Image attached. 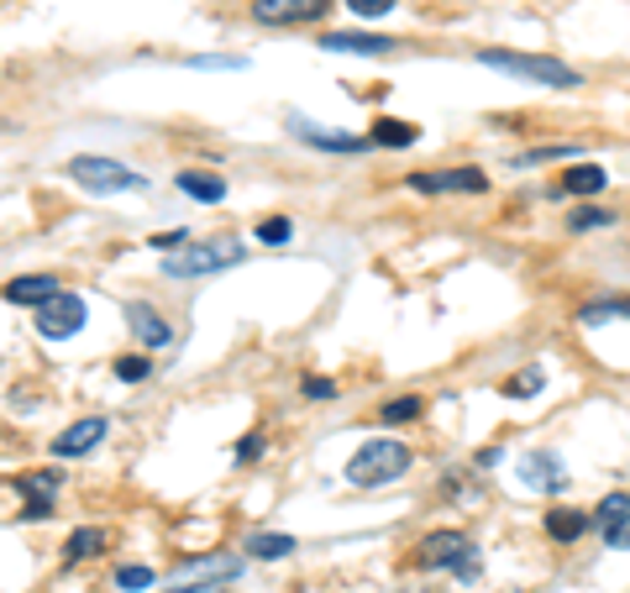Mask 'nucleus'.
I'll use <instances>...</instances> for the list:
<instances>
[{
    "label": "nucleus",
    "instance_id": "obj_34",
    "mask_svg": "<svg viewBox=\"0 0 630 593\" xmlns=\"http://www.w3.org/2000/svg\"><path fill=\"white\" fill-rule=\"evenodd\" d=\"M604 541H610L614 552H630V514L620 520V525H610V531H604Z\"/></svg>",
    "mask_w": 630,
    "mask_h": 593
},
{
    "label": "nucleus",
    "instance_id": "obj_25",
    "mask_svg": "<svg viewBox=\"0 0 630 593\" xmlns=\"http://www.w3.org/2000/svg\"><path fill=\"white\" fill-rule=\"evenodd\" d=\"M620 221V211H599V205H589V211H572L568 216V232H599V226H614Z\"/></svg>",
    "mask_w": 630,
    "mask_h": 593
},
{
    "label": "nucleus",
    "instance_id": "obj_35",
    "mask_svg": "<svg viewBox=\"0 0 630 593\" xmlns=\"http://www.w3.org/2000/svg\"><path fill=\"white\" fill-rule=\"evenodd\" d=\"M190 69H242V59H211V53H205V59H190Z\"/></svg>",
    "mask_w": 630,
    "mask_h": 593
},
{
    "label": "nucleus",
    "instance_id": "obj_13",
    "mask_svg": "<svg viewBox=\"0 0 630 593\" xmlns=\"http://www.w3.org/2000/svg\"><path fill=\"white\" fill-rule=\"evenodd\" d=\"M126 326H132V337H138L148 352H158V347H169V341H174L169 320L158 316L153 305H142V299H126Z\"/></svg>",
    "mask_w": 630,
    "mask_h": 593
},
{
    "label": "nucleus",
    "instance_id": "obj_20",
    "mask_svg": "<svg viewBox=\"0 0 630 593\" xmlns=\"http://www.w3.org/2000/svg\"><path fill=\"white\" fill-rule=\"evenodd\" d=\"M583 326H604V320H630V295H610V299H589L578 310Z\"/></svg>",
    "mask_w": 630,
    "mask_h": 593
},
{
    "label": "nucleus",
    "instance_id": "obj_4",
    "mask_svg": "<svg viewBox=\"0 0 630 593\" xmlns=\"http://www.w3.org/2000/svg\"><path fill=\"white\" fill-rule=\"evenodd\" d=\"M242 263V247L232 237H216V242H184L179 253L163 257V274L169 278H205V274H221V268H236Z\"/></svg>",
    "mask_w": 630,
    "mask_h": 593
},
{
    "label": "nucleus",
    "instance_id": "obj_8",
    "mask_svg": "<svg viewBox=\"0 0 630 593\" xmlns=\"http://www.w3.org/2000/svg\"><path fill=\"white\" fill-rule=\"evenodd\" d=\"M105 431H111V420H105V416L74 420V426H63V431L53 436V457H59V462H74V457L95 452L100 441H105Z\"/></svg>",
    "mask_w": 630,
    "mask_h": 593
},
{
    "label": "nucleus",
    "instance_id": "obj_27",
    "mask_svg": "<svg viewBox=\"0 0 630 593\" xmlns=\"http://www.w3.org/2000/svg\"><path fill=\"white\" fill-rule=\"evenodd\" d=\"M158 577H153V568H142V562H132V568H116V589L121 593H148Z\"/></svg>",
    "mask_w": 630,
    "mask_h": 593
},
{
    "label": "nucleus",
    "instance_id": "obj_9",
    "mask_svg": "<svg viewBox=\"0 0 630 593\" xmlns=\"http://www.w3.org/2000/svg\"><path fill=\"white\" fill-rule=\"evenodd\" d=\"M410 184L420 195H484L489 174L484 168H441V174H415Z\"/></svg>",
    "mask_w": 630,
    "mask_h": 593
},
{
    "label": "nucleus",
    "instance_id": "obj_1",
    "mask_svg": "<svg viewBox=\"0 0 630 593\" xmlns=\"http://www.w3.org/2000/svg\"><path fill=\"white\" fill-rule=\"evenodd\" d=\"M478 63H489V69L510 74V80L541 84V90H578L583 84L578 69H568L562 59H547V53H505V48H489V53H478Z\"/></svg>",
    "mask_w": 630,
    "mask_h": 593
},
{
    "label": "nucleus",
    "instance_id": "obj_12",
    "mask_svg": "<svg viewBox=\"0 0 630 593\" xmlns=\"http://www.w3.org/2000/svg\"><path fill=\"white\" fill-rule=\"evenodd\" d=\"M315 48H326V53H363V59H384V53H394L399 42L378 38V32H321Z\"/></svg>",
    "mask_w": 630,
    "mask_h": 593
},
{
    "label": "nucleus",
    "instance_id": "obj_15",
    "mask_svg": "<svg viewBox=\"0 0 630 593\" xmlns=\"http://www.w3.org/2000/svg\"><path fill=\"white\" fill-rule=\"evenodd\" d=\"M53 295H59V278L53 274H21V278H11V284L0 289L6 305H48Z\"/></svg>",
    "mask_w": 630,
    "mask_h": 593
},
{
    "label": "nucleus",
    "instance_id": "obj_21",
    "mask_svg": "<svg viewBox=\"0 0 630 593\" xmlns=\"http://www.w3.org/2000/svg\"><path fill=\"white\" fill-rule=\"evenodd\" d=\"M583 531H589V514L583 510H562V504L547 510V535L551 541H578Z\"/></svg>",
    "mask_w": 630,
    "mask_h": 593
},
{
    "label": "nucleus",
    "instance_id": "obj_6",
    "mask_svg": "<svg viewBox=\"0 0 630 593\" xmlns=\"http://www.w3.org/2000/svg\"><path fill=\"white\" fill-rule=\"evenodd\" d=\"M84 320H90V305H84L79 295H69V289H59L48 305H38V337L69 341V337L84 331Z\"/></svg>",
    "mask_w": 630,
    "mask_h": 593
},
{
    "label": "nucleus",
    "instance_id": "obj_30",
    "mask_svg": "<svg viewBox=\"0 0 630 593\" xmlns=\"http://www.w3.org/2000/svg\"><path fill=\"white\" fill-rule=\"evenodd\" d=\"M257 242H263V247H278V242H289V221H284V216L263 221V226H257Z\"/></svg>",
    "mask_w": 630,
    "mask_h": 593
},
{
    "label": "nucleus",
    "instance_id": "obj_5",
    "mask_svg": "<svg viewBox=\"0 0 630 593\" xmlns=\"http://www.w3.org/2000/svg\"><path fill=\"white\" fill-rule=\"evenodd\" d=\"M415 562H420V568H441V573H457V577H478V552H472V541L463 531H431L420 541Z\"/></svg>",
    "mask_w": 630,
    "mask_h": 593
},
{
    "label": "nucleus",
    "instance_id": "obj_32",
    "mask_svg": "<svg viewBox=\"0 0 630 593\" xmlns=\"http://www.w3.org/2000/svg\"><path fill=\"white\" fill-rule=\"evenodd\" d=\"M347 11H353V17H389L394 0H347Z\"/></svg>",
    "mask_w": 630,
    "mask_h": 593
},
{
    "label": "nucleus",
    "instance_id": "obj_14",
    "mask_svg": "<svg viewBox=\"0 0 630 593\" xmlns=\"http://www.w3.org/2000/svg\"><path fill=\"white\" fill-rule=\"evenodd\" d=\"M236 573H242L236 556H195V562L174 568V583H232Z\"/></svg>",
    "mask_w": 630,
    "mask_h": 593
},
{
    "label": "nucleus",
    "instance_id": "obj_16",
    "mask_svg": "<svg viewBox=\"0 0 630 593\" xmlns=\"http://www.w3.org/2000/svg\"><path fill=\"white\" fill-rule=\"evenodd\" d=\"M17 489L27 494V520H48V514H53V494H59V478L53 473L17 478Z\"/></svg>",
    "mask_w": 630,
    "mask_h": 593
},
{
    "label": "nucleus",
    "instance_id": "obj_26",
    "mask_svg": "<svg viewBox=\"0 0 630 593\" xmlns=\"http://www.w3.org/2000/svg\"><path fill=\"white\" fill-rule=\"evenodd\" d=\"M630 514V494H604L599 499V510H593V520H599V531H610V525H620Z\"/></svg>",
    "mask_w": 630,
    "mask_h": 593
},
{
    "label": "nucleus",
    "instance_id": "obj_40",
    "mask_svg": "<svg viewBox=\"0 0 630 593\" xmlns=\"http://www.w3.org/2000/svg\"><path fill=\"white\" fill-rule=\"evenodd\" d=\"M0 132H6V126H0Z\"/></svg>",
    "mask_w": 630,
    "mask_h": 593
},
{
    "label": "nucleus",
    "instance_id": "obj_24",
    "mask_svg": "<svg viewBox=\"0 0 630 593\" xmlns=\"http://www.w3.org/2000/svg\"><path fill=\"white\" fill-rule=\"evenodd\" d=\"M100 546H105V531H95V525H79V531L69 535V546H63V556H69V562H84V556H95Z\"/></svg>",
    "mask_w": 630,
    "mask_h": 593
},
{
    "label": "nucleus",
    "instance_id": "obj_28",
    "mask_svg": "<svg viewBox=\"0 0 630 593\" xmlns=\"http://www.w3.org/2000/svg\"><path fill=\"white\" fill-rule=\"evenodd\" d=\"M420 410H426V405H420L415 395H405V399H389V405L378 410V420H384V426H405V420H415Z\"/></svg>",
    "mask_w": 630,
    "mask_h": 593
},
{
    "label": "nucleus",
    "instance_id": "obj_10",
    "mask_svg": "<svg viewBox=\"0 0 630 593\" xmlns=\"http://www.w3.org/2000/svg\"><path fill=\"white\" fill-rule=\"evenodd\" d=\"M520 483L531 494H568V462H557L551 452H526L520 457Z\"/></svg>",
    "mask_w": 630,
    "mask_h": 593
},
{
    "label": "nucleus",
    "instance_id": "obj_11",
    "mask_svg": "<svg viewBox=\"0 0 630 593\" xmlns=\"http://www.w3.org/2000/svg\"><path fill=\"white\" fill-rule=\"evenodd\" d=\"M289 137H299L305 147H321V153H363L374 142V137H353V132H326V126H315L299 111H289Z\"/></svg>",
    "mask_w": 630,
    "mask_h": 593
},
{
    "label": "nucleus",
    "instance_id": "obj_37",
    "mask_svg": "<svg viewBox=\"0 0 630 593\" xmlns=\"http://www.w3.org/2000/svg\"><path fill=\"white\" fill-rule=\"evenodd\" d=\"M257 452H263V436H242V441H236V457H242V462H253Z\"/></svg>",
    "mask_w": 630,
    "mask_h": 593
},
{
    "label": "nucleus",
    "instance_id": "obj_2",
    "mask_svg": "<svg viewBox=\"0 0 630 593\" xmlns=\"http://www.w3.org/2000/svg\"><path fill=\"white\" fill-rule=\"evenodd\" d=\"M410 447L405 441H389V436H378V441H363L353 452V462H347V483H357V489H384V483H394V478L410 473Z\"/></svg>",
    "mask_w": 630,
    "mask_h": 593
},
{
    "label": "nucleus",
    "instance_id": "obj_29",
    "mask_svg": "<svg viewBox=\"0 0 630 593\" xmlns=\"http://www.w3.org/2000/svg\"><path fill=\"white\" fill-rule=\"evenodd\" d=\"M116 378L121 384H148V378H153V362L138 352H126V357H116Z\"/></svg>",
    "mask_w": 630,
    "mask_h": 593
},
{
    "label": "nucleus",
    "instance_id": "obj_19",
    "mask_svg": "<svg viewBox=\"0 0 630 593\" xmlns=\"http://www.w3.org/2000/svg\"><path fill=\"white\" fill-rule=\"evenodd\" d=\"M374 147H410V142H420V126L415 121H394V116H384V121H374Z\"/></svg>",
    "mask_w": 630,
    "mask_h": 593
},
{
    "label": "nucleus",
    "instance_id": "obj_23",
    "mask_svg": "<svg viewBox=\"0 0 630 593\" xmlns=\"http://www.w3.org/2000/svg\"><path fill=\"white\" fill-rule=\"evenodd\" d=\"M541 389H547V374H541V368H526V374H510V378H505V384H499V395H505V399H536V395H541Z\"/></svg>",
    "mask_w": 630,
    "mask_h": 593
},
{
    "label": "nucleus",
    "instance_id": "obj_17",
    "mask_svg": "<svg viewBox=\"0 0 630 593\" xmlns=\"http://www.w3.org/2000/svg\"><path fill=\"white\" fill-rule=\"evenodd\" d=\"M610 184V168H599V163H572V168H562V195H578V200H589V195H599Z\"/></svg>",
    "mask_w": 630,
    "mask_h": 593
},
{
    "label": "nucleus",
    "instance_id": "obj_33",
    "mask_svg": "<svg viewBox=\"0 0 630 593\" xmlns=\"http://www.w3.org/2000/svg\"><path fill=\"white\" fill-rule=\"evenodd\" d=\"M299 389H305V399H332L336 395V384H332V378H305V384H299Z\"/></svg>",
    "mask_w": 630,
    "mask_h": 593
},
{
    "label": "nucleus",
    "instance_id": "obj_36",
    "mask_svg": "<svg viewBox=\"0 0 630 593\" xmlns=\"http://www.w3.org/2000/svg\"><path fill=\"white\" fill-rule=\"evenodd\" d=\"M184 242H190V232H158L153 247L158 253H169V247H184Z\"/></svg>",
    "mask_w": 630,
    "mask_h": 593
},
{
    "label": "nucleus",
    "instance_id": "obj_7",
    "mask_svg": "<svg viewBox=\"0 0 630 593\" xmlns=\"http://www.w3.org/2000/svg\"><path fill=\"white\" fill-rule=\"evenodd\" d=\"M332 11V0H253V21L263 27H299V21H321Z\"/></svg>",
    "mask_w": 630,
    "mask_h": 593
},
{
    "label": "nucleus",
    "instance_id": "obj_22",
    "mask_svg": "<svg viewBox=\"0 0 630 593\" xmlns=\"http://www.w3.org/2000/svg\"><path fill=\"white\" fill-rule=\"evenodd\" d=\"M174 184H179V190H184L190 200H205V205H216V200L226 195V184H221L216 174H195V168H184Z\"/></svg>",
    "mask_w": 630,
    "mask_h": 593
},
{
    "label": "nucleus",
    "instance_id": "obj_39",
    "mask_svg": "<svg viewBox=\"0 0 630 593\" xmlns=\"http://www.w3.org/2000/svg\"><path fill=\"white\" fill-rule=\"evenodd\" d=\"M472 462H478V468H494V462H499V447H484V452L472 457Z\"/></svg>",
    "mask_w": 630,
    "mask_h": 593
},
{
    "label": "nucleus",
    "instance_id": "obj_31",
    "mask_svg": "<svg viewBox=\"0 0 630 593\" xmlns=\"http://www.w3.org/2000/svg\"><path fill=\"white\" fill-rule=\"evenodd\" d=\"M572 153H578V147H568V142H551V147H536V153H526V159H520V168H526V163H551V159H572Z\"/></svg>",
    "mask_w": 630,
    "mask_h": 593
},
{
    "label": "nucleus",
    "instance_id": "obj_38",
    "mask_svg": "<svg viewBox=\"0 0 630 593\" xmlns=\"http://www.w3.org/2000/svg\"><path fill=\"white\" fill-rule=\"evenodd\" d=\"M169 593H226V583H190V589H169Z\"/></svg>",
    "mask_w": 630,
    "mask_h": 593
},
{
    "label": "nucleus",
    "instance_id": "obj_18",
    "mask_svg": "<svg viewBox=\"0 0 630 593\" xmlns=\"http://www.w3.org/2000/svg\"><path fill=\"white\" fill-rule=\"evenodd\" d=\"M247 556H263V562H284V556L295 552V535H284V531H253L247 541Z\"/></svg>",
    "mask_w": 630,
    "mask_h": 593
},
{
    "label": "nucleus",
    "instance_id": "obj_3",
    "mask_svg": "<svg viewBox=\"0 0 630 593\" xmlns=\"http://www.w3.org/2000/svg\"><path fill=\"white\" fill-rule=\"evenodd\" d=\"M63 174L74 178L79 190H90V195H126V190H148V174L138 168H126L116 159H95V153H79V159L63 163Z\"/></svg>",
    "mask_w": 630,
    "mask_h": 593
}]
</instances>
